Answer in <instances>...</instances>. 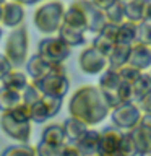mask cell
Listing matches in <instances>:
<instances>
[{
  "label": "cell",
  "instance_id": "obj_1",
  "mask_svg": "<svg viewBox=\"0 0 151 156\" xmlns=\"http://www.w3.org/2000/svg\"><path fill=\"white\" fill-rule=\"evenodd\" d=\"M68 114L88 127H96L109 117L111 107L97 85H83L70 96Z\"/></svg>",
  "mask_w": 151,
  "mask_h": 156
},
{
  "label": "cell",
  "instance_id": "obj_2",
  "mask_svg": "<svg viewBox=\"0 0 151 156\" xmlns=\"http://www.w3.org/2000/svg\"><path fill=\"white\" fill-rule=\"evenodd\" d=\"M0 129L8 138H12L16 143H29L33 136V122L29 117V107L19 102L12 111L2 112Z\"/></svg>",
  "mask_w": 151,
  "mask_h": 156
},
{
  "label": "cell",
  "instance_id": "obj_3",
  "mask_svg": "<svg viewBox=\"0 0 151 156\" xmlns=\"http://www.w3.org/2000/svg\"><path fill=\"white\" fill-rule=\"evenodd\" d=\"M63 13L65 5L60 0H44L34 10L33 24L44 36H54L63 23Z\"/></svg>",
  "mask_w": 151,
  "mask_h": 156
},
{
  "label": "cell",
  "instance_id": "obj_4",
  "mask_svg": "<svg viewBox=\"0 0 151 156\" xmlns=\"http://www.w3.org/2000/svg\"><path fill=\"white\" fill-rule=\"evenodd\" d=\"M3 54L15 68L24 67L29 57V33L24 24H19V26L10 29L8 36L5 39Z\"/></svg>",
  "mask_w": 151,
  "mask_h": 156
},
{
  "label": "cell",
  "instance_id": "obj_5",
  "mask_svg": "<svg viewBox=\"0 0 151 156\" xmlns=\"http://www.w3.org/2000/svg\"><path fill=\"white\" fill-rule=\"evenodd\" d=\"M39 90L41 94L46 96H55V98H65L70 91V80L67 76L63 63H57L49 73H46L42 78L31 81Z\"/></svg>",
  "mask_w": 151,
  "mask_h": 156
},
{
  "label": "cell",
  "instance_id": "obj_6",
  "mask_svg": "<svg viewBox=\"0 0 151 156\" xmlns=\"http://www.w3.org/2000/svg\"><path fill=\"white\" fill-rule=\"evenodd\" d=\"M37 55L42 57L49 63H63L72 55V47H68L57 34L54 36H44L37 44Z\"/></svg>",
  "mask_w": 151,
  "mask_h": 156
},
{
  "label": "cell",
  "instance_id": "obj_7",
  "mask_svg": "<svg viewBox=\"0 0 151 156\" xmlns=\"http://www.w3.org/2000/svg\"><path fill=\"white\" fill-rule=\"evenodd\" d=\"M141 114L143 112L136 102H124V104H119L114 109H111L109 117L114 127L122 132H130L140 124Z\"/></svg>",
  "mask_w": 151,
  "mask_h": 156
},
{
  "label": "cell",
  "instance_id": "obj_8",
  "mask_svg": "<svg viewBox=\"0 0 151 156\" xmlns=\"http://www.w3.org/2000/svg\"><path fill=\"white\" fill-rule=\"evenodd\" d=\"M78 68L85 75H101L107 68V57L91 44L85 46L78 55Z\"/></svg>",
  "mask_w": 151,
  "mask_h": 156
},
{
  "label": "cell",
  "instance_id": "obj_9",
  "mask_svg": "<svg viewBox=\"0 0 151 156\" xmlns=\"http://www.w3.org/2000/svg\"><path fill=\"white\" fill-rule=\"evenodd\" d=\"M72 3L81 10L86 21V33H93V34L99 33L102 26L106 24L104 10L97 7L93 0H73Z\"/></svg>",
  "mask_w": 151,
  "mask_h": 156
},
{
  "label": "cell",
  "instance_id": "obj_10",
  "mask_svg": "<svg viewBox=\"0 0 151 156\" xmlns=\"http://www.w3.org/2000/svg\"><path fill=\"white\" fill-rule=\"evenodd\" d=\"M120 76L117 70L114 68H109L107 67L104 72L99 75V81H97V88L102 91V94H104L107 104H109L111 109H114L120 104L119 101V86H120Z\"/></svg>",
  "mask_w": 151,
  "mask_h": 156
},
{
  "label": "cell",
  "instance_id": "obj_11",
  "mask_svg": "<svg viewBox=\"0 0 151 156\" xmlns=\"http://www.w3.org/2000/svg\"><path fill=\"white\" fill-rule=\"evenodd\" d=\"M24 5L13 2V0H3L2 2V16H0V26L13 29L23 24L24 21Z\"/></svg>",
  "mask_w": 151,
  "mask_h": 156
},
{
  "label": "cell",
  "instance_id": "obj_12",
  "mask_svg": "<svg viewBox=\"0 0 151 156\" xmlns=\"http://www.w3.org/2000/svg\"><path fill=\"white\" fill-rule=\"evenodd\" d=\"M128 65L138 68L140 72H148L151 68V47L141 42H133L130 47Z\"/></svg>",
  "mask_w": 151,
  "mask_h": 156
},
{
  "label": "cell",
  "instance_id": "obj_13",
  "mask_svg": "<svg viewBox=\"0 0 151 156\" xmlns=\"http://www.w3.org/2000/svg\"><path fill=\"white\" fill-rule=\"evenodd\" d=\"M122 133L124 132L119 130L114 125L104 127L102 130H99V150H97V154L99 153H114V151L119 153Z\"/></svg>",
  "mask_w": 151,
  "mask_h": 156
},
{
  "label": "cell",
  "instance_id": "obj_14",
  "mask_svg": "<svg viewBox=\"0 0 151 156\" xmlns=\"http://www.w3.org/2000/svg\"><path fill=\"white\" fill-rule=\"evenodd\" d=\"M81 156H96L99 150V130L90 127L75 143H72Z\"/></svg>",
  "mask_w": 151,
  "mask_h": 156
},
{
  "label": "cell",
  "instance_id": "obj_15",
  "mask_svg": "<svg viewBox=\"0 0 151 156\" xmlns=\"http://www.w3.org/2000/svg\"><path fill=\"white\" fill-rule=\"evenodd\" d=\"M24 68H26V75L29 76V80L34 81V80H39V78H42L46 73H49L54 68V63H49L47 60H44L42 57H39L37 54H34V55L29 58L26 63H24Z\"/></svg>",
  "mask_w": 151,
  "mask_h": 156
},
{
  "label": "cell",
  "instance_id": "obj_16",
  "mask_svg": "<svg viewBox=\"0 0 151 156\" xmlns=\"http://www.w3.org/2000/svg\"><path fill=\"white\" fill-rule=\"evenodd\" d=\"M57 36L62 39L63 42L67 44L68 47H81L86 44V33L81 31V29H76V28H72L68 24H63L58 28L57 31Z\"/></svg>",
  "mask_w": 151,
  "mask_h": 156
},
{
  "label": "cell",
  "instance_id": "obj_17",
  "mask_svg": "<svg viewBox=\"0 0 151 156\" xmlns=\"http://www.w3.org/2000/svg\"><path fill=\"white\" fill-rule=\"evenodd\" d=\"M41 141L54 146H62L67 145V138H65V132H63V125L62 124H47L41 132Z\"/></svg>",
  "mask_w": 151,
  "mask_h": 156
},
{
  "label": "cell",
  "instance_id": "obj_18",
  "mask_svg": "<svg viewBox=\"0 0 151 156\" xmlns=\"http://www.w3.org/2000/svg\"><path fill=\"white\" fill-rule=\"evenodd\" d=\"M149 93H151V75H149V72H141V75L132 83L133 102L140 104L141 99H145Z\"/></svg>",
  "mask_w": 151,
  "mask_h": 156
},
{
  "label": "cell",
  "instance_id": "obj_19",
  "mask_svg": "<svg viewBox=\"0 0 151 156\" xmlns=\"http://www.w3.org/2000/svg\"><path fill=\"white\" fill-rule=\"evenodd\" d=\"M29 83H31V80H29V76L26 75V73L21 72L19 68H13V70L10 72L2 81H0V85L7 86V88H10V90H13V91L21 93Z\"/></svg>",
  "mask_w": 151,
  "mask_h": 156
},
{
  "label": "cell",
  "instance_id": "obj_20",
  "mask_svg": "<svg viewBox=\"0 0 151 156\" xmlns=\"http://www.w3.org/2000/svg\"><path fill=\"white\" fill-rule=\"evenodd\" d=\"M62 125H63V132H65L67 143H75V141L90 129L85 122H81L80 119H75V117H68Z\"/></svg>",
  "mask_w": 151,
  "mask_h": 156
},
{
  "label": "cell",
  "instance_id": "obj_21",
  "mask_svg": "<svg viewBox=\"0 0 151 156\" xmlns=\"http://www.w3.org/2000/svg\"><path fill=\"white\" fill-rule=\"evenodd\" d=\"M130 47L132 46H125V44H115L112 47V51L107 55V67L109 68H120L122 65H125L128 62V55H130Z\"/></svg>",
  "mask_w": 151,
  "mask_h": 156
},
{
  "label": "cell",
  "instance_id": "obj_22",
  "mask_svg": "<svg viewBox=\"0 0 151 156\" xmlns=\"http://www.w3.org/2000/svg\"><path fill=\"white\" fill-rule=\"evenodd\" d=\"M130 135L135 141V146L138 150V154L145 153V151L151 150V130L148 127L138 124L135 129L130 130Z\"/></svg>",
  "mask_w": 151,
  "mask_h": 156
},
{
  "label": "cell",
  "instance_id": "obj_23",
  "mask_svg": "<svg viewBox=\"0 0 151 156\" xmlns=\"http://www.w3.org/2000/svg\"><path fill=\"white\" fill-rule=\"evenodd\" d=\"M136 42V23L132 21H122L117 26V34H115V44H125L132 46Z\"/></svg>",
  "mask_w": 151,
  "mask_h": 156
},
{
  "label": "cell",
  "instance_id": "obj_24",
  "mask_svg": "<svg viewBox=\"0 0 151 156\" xmlns=\"http://www.w3.org/2000/svg\"><path fill=\"white\" fill-rule=\"evenodd\" d=\"M63 24H68V26L81 29V31L86 33L85 16H83L81 10L78 7H75L73 3H70L68 7H65V13H63Z\"/></svg>",
  "mask_w": 151,
  "mask_h": 156
},
{
  "label": "cell",
  "instance_id": "obj_25",
  "mask_svg": "<svg viewBox=\"0 0 151 156\" xmlns=\"http://www.w3.org/2000/svg\"><path fill=\"white\" fill-rule=\"evenodd\" d=\"M21 102V93L13 91L10 88L0 85V112L12 111Z\"/></svg>",
  "mask_w": 151,
  "mask_h": 156
},
{
  "label": "cell",
  "instance_id": "obj_26",
  "mask_svg": "<svg viewBox=\"0 0 151 156\" xmlns=\"http://www.w3.org/2000/svg\"><path fill=\"white\" fill-rule=\"evenodd\" d=\"M141 13H143V0H130L124 3V15L127 21L138 24L141 21Z\"/></svg>",
  "mask_w": 151,
  "mask_h": 156
},
{
  "label": "cell",
  "instance_id": "obj_27",
  "mask_svg": "<svg viewBox=\"0 0 151 156\" xmlns=\"http://www.w3.org/2000/svg\"><path fill=\"white\" fill-rule=\"evenodd\" d=\"M104 15H106V21L115 23V24H120L122 21H125L124 3L119 2V0H115L114 3H111L107 8H104Z\"/></svg>",
  "mask_w": 151,
  "mask_h": 156
},
{
  "label": "cell",
  "instance_id": "obj_28",
  "mask_svg": "<svg viewBox=\"0 0 151 156\" xmlns=\"http://www.w3.org/2000/svg\"><path fill=\"white\" fill-rule=\"evenodd\" d=\"M0 156H36V148L31 143H16L7 146Z\"/></svg>",
  "mask_w": 151,
  "mask_h": 156
},
{
  "label": "cell",
  "instance_id": "obj_29",
  "mask_svg": "<svg viewBox=\"0 0 151 156\" xmlns=\"http://www.w3.org/2000/svg\"><path fill=\"white\" fill-rule=\"evenodd\" d=\"M119 154L120 156H138V150H136L130 132H124L122 133V140L119 145Z\"/></svg>",
  "mask_w": 151,
  "mask_h": 156
},
{
  "label": "cell",
  "instance_id": "obj_30",
  "mask_svg": "<svg viewBox=\"0 0 151 156\" xmlns=\"http://www.w3.org/2000/svg\"><path fill=\"white\" fill-rule=\"evenodd\" d=\"M91 46L94 49H97L101 54H104V55L107 57V55H109V52L112 51V47L115 46V42L112 41V39H109V37L102 36L101 33H96L94 37H93V41H91Z\"/></svg>",
  "mask_w": 151,
  "mask_h": 156
},
{
  "label": "cell",
  "instance_id": "obj_31",
  "mask_svg": "<svg viewBox=\"0 0 151 156\" xmlns=\"http://www.w3.org/2000/svg\"><path fill=\"white\" fill-rule=\"evenodd\" d=\"M136 42L151 47V21H140L136 24Z\"/></svg>",
  "mask_w": 151,
  "mask_h": 156
},
{
  "label": "cell",
  "instance_id": "obj_32",
  "mask_svg": "<svg viewBox=\"0 0 151 156\" xmlns=\"http://www.w3.org/2000/svg\"><path fill=\"white\" fill-rule=\"evenodd\" d=\"M63 146H65V145L54 146V145L44 143V141H39L34 148H36V156H60Z\"/></svg>",
  "mask_w": 151,
  "mask_h": 156
},
{
  "label": "cell",
  "instance_id": "obj_33",
  "mask_svg": "<svg viewBox=\"0 0 151 156\" xmlns=\"http://www.w3.org/2000/svg\"><path fill=\"white\" fill-rule=\"evenodd\" d=\"M117 73H119L120 80L122 81H127V83H133L136 78L141 75V72L138 68L128 65V63H125V65H122L120 68H117Z\"/></svg>",
  "mask_w": 151,
  "mask_h": 156
},
{
  "label": "cell",
  "instance_id": "obj_34",
  "mask_svg": "<svg viewBox=\"0 0 151 156\" xmlns=\"http://www.w3.org/2000/svg\"><path fill=\"white\" fill-rule=\"evenodd\" d=\"M41 96H42V94L39 93L37 88L34 86L33 83H29V85L21 91V102H23V104H26V106H31V104H34V102H36Z\"/></svg>",
  "mask_w": 151,
  "mask_h": 156
},
{
  "label": "cell",
  "instance_id": "obj_35",
  "mask_svg": "<svg viewBox=\"0 0 151 156\" xmlns=\"http://www.w3.org/2000/svg\"><path fill=\"white\" fill-rule=\"evenodd\" d=\"M13 68H15V67L12 65V62H10L8 58L5 57V54L2 52V54H0V81H2L3 78L13 70Z\"/></svg>",
  "mask_w": 151,
  "mask_h": 156
},
{
  "label": "cell",
  "instance_id": "obj_36",
  "mask_svg": "<svg viewBox=\"0 0 151 156\" xmlns=\"http://www.w3.org/2000/svg\"><path fill=\"white\" fill-rule=\"evenodd\" d=\"M141 21H151V0H143V13Z\"/></svg>",
  "mask_w": 151,
  "mask_h": 156
},
{
  "label": "cell",
  "instance_id": "obj_37",
  "mask_svg": "<svg viewBox=\"0 0 151 156\" xmlns=\"http://www.w3.org/2000/svg\"><path fill=\"white\" fill-rule=\"evenodd\" d=\"M60 156H81V154L78 153V150H76L72 143H67L65 146H63V150H62V154H60Z\"/></svg>",
  "mask_w": 151,
  "mask_h": 156
},
{
  "label": "cell",
  "instance_id": "obj_38",
  "mask_svg": "<svg viewBox=\"0 0 151 156\" xmlns=\"http://www.w3.org/2000/svg\"><path fill=\"white\" fill-rule=\"evenodd\" d=\"M138 106H140L141 112H148V114H151V93L145 98V99H141V102Z\"/></svg>",
  "mask_w": 151,
  "mask_h": 156
},
{
  "label": "cell",
  "instance_id": "obj_39",
  "mask_svg": "<svg viewBox=\"0 0 151 156\" xmlns=\"http://www.w3.org/2000/svg\"><path fill=\"white\" fill-rule=\"evenodd\" d=\"M93 2H94V3H96L99 8H102V10H104V8H107V7H109L111 3H114L115 0H93Z\"/></svg>",
  "mask_w": 151,
  "mask_h": 156
},
{
  "label": "cell",
  "instance_id": "obj_40",
  "mask_svg": "<svg viewBox=\"0 0 151 156\" xmlns=\"http://www.w3.org/2000/svg\"><path fill=\"white\" fill-rule=\"evenodd\" d=\"M13 2H18V3H21V5H37V3H41L44 2V0H13Z\"/></svg>",
  "mask_w": 151,
  "mask_h": 156
},
{
  "label": "cell",
  "instance_id": "obj_41",
  "mask_svg": "<svg viewBox=\"0 0 151 156\" xmlns=\"http://www.w3.org/2000/svg\"><path fill=\"white\" fill-rule=\"evenodd\" d=\"M97 156H120V154L117 153V151H114V153H99Z\"/></svg>",
  "mask_w": 151,
  "mask_h": 156
},
{
  "label": "cell",
  "instance_id": "obj_42",
  "mask_svg": "<svg viewBox=\"0 0 151 156\" xmlns=\"http://www.w3.org/2000/svg\"><path fill=\"white\" fill-rule=\"evenodd\" d=\"M138 156H151V150L145 151V153H141V154H138Z\"/></svg>",
  "mask_w": 151,
  "mask_h": 156
},
{
  "label": "cell",
  "instance_id": "obj_43",
  "mask_svg": "<svg viewBox=\"0 0 151 156\" xmlns=\"http://www.w3.org/2000/svg\"><path fill=\"white\" fill-rule=\"evenodd\" d=\"M2 36H3V28L0 26V39H2Z\"/></svg>",
  "mask_w": 151,
  "mask_h": 156
},
{
  "label": "cell",
  "instance_id": "obj_44",
  "mask_svg": "<svg viewBox=\"0 0 151 156\" xmlns=\"http://www.w3.org/2000/svg\"><path fill=\"white\" fill-rule=\"evenodd\" d=\"M119 2H122V3H127V2H130V0H119Z\"/></svg>",
  "mask_w": 151,
  "mask_h": 156
},
{
  "label": "cell",
  "instance_id": "obj_45",
  "mask_svg": "<svg viewBox=\"0 0 151 156\" xmlns=\"http://www.w3.org/2000/svg\"><path fill=\"white\" fill-rule=\"evenodd\" d=\"M0 16H2V2H0Z\"/></svg>",
  "mask_w": 151,
  "mask_h": 156
},
{
  "label": "cell",
  "instance_id": "obj_46",
  "mask_svg": "<svg viewBox=\"0 0 151 156\" xmlns=\"http://www.w3.org/2000/svg\"><path fill=\"white\" fill-rule=\"evenodd\" d=\"M148 72H149V75H151V68H149V70H148Z\"/></svg>",
  "mask_w": 151,
  "mask_h": 156
},
{
  "label": "cell",
  "instance_id": "obj_47",
  "mask_svg": "<svg viewBox=\"0 0 151 156\" xmlns=\"http://www.w3.org/2000/svg\"><path fill=\"white\" fill-rule=\"evenodd\" d=\"M0 2H3V0H0Z\"/></svg>",
  "mask_w": 151,
  "mask_h": 156
},
{
  "label": "cell",
  "instance_id": "obj_48",
  "mask_svg": "<svg viewBox=\"0 0 151 156\" xmlns=\"http://www.w3.org/2000/svg\"><path fill=\"white\" fill-rule=\"evenodd\" d=\"M96 156H97V154H96Z\"/></svg>",
  "mask_w": 151,
  "mask_h": 156
}]
</instances>
